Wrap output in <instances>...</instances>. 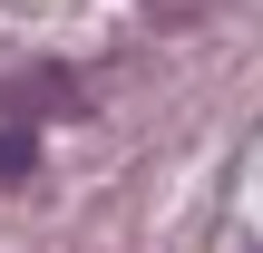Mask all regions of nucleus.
<instances>
[{
    "label": "nucleus",
    "instance_id": "obj_1",
    "mask_svg": "<svg viewBox=\"0 0 263 253\" xmlns=\"http://www.w3.org/2000/svg\"><path fill=\"white\" fill-rule=\"evenodd\" d=\"M29 156H39V146H29V127H0V185H10V176H29Z\"/></svg>",
    "mask_w": 263,
    "mask_h": 253
}]
</instances>
